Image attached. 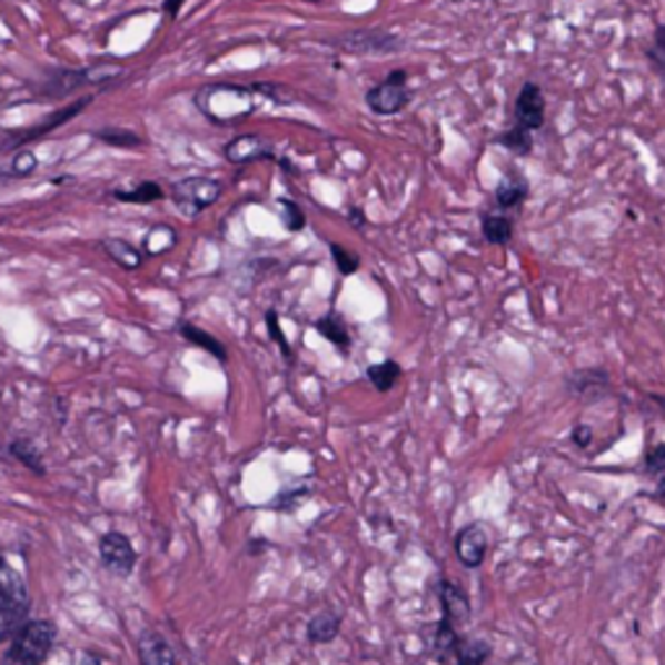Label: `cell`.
<instances>
[{
	"mask_svg": "<svg viewBox=\"0 0 665 665\" xmlns=\"http://www.w3.org/2000/svg\"><path fill=\"white\" fill-rule=\"evenodd\" d=\"M645 468H647V474H653V476H665V443L655 445L653 450L647 453Z\"/></svg>",
	"mask_w": 665,
	"mask_h": 665,
	"instance_id": "1f68e13d",
	"label": "cell"
},
{
	"mask_svg": "<svg viewBox=\"0 0 665 665\" xmlns=\"http://www.w3.org/2000/svg\"><path fill=\"white\" fill-rule=\"evenodd\" d=\"M572 437H575V445H579V447H587L590 445V429L587 427H575V431H572Z\"/></svg>",
	"mask_w": 665,
	"mask_h": 665,
	"instance_id": "836d02e7",
	"label": "cell"
},
{
	"mask_svg": "<svg viewBox=\"0 0 665 665\" xmlns=\"http://www.w3.org/2000/svg\"><path fill=\"white\" fill-rule=\"evenodd\" d=\"M9 453L19 463H24L29 470H34L37 476H44V463L40 458V453H37V447L29 443V439H21V437L13 439V443L9 445Z\"/></svg>",
	"mask_w": 665,
	"mask_h": 665,
	"instance_id": "cb8c5ba5",
	"label": "cell"
},
{
	"mask_svg": "<svg viewBox=\"0 0 665 665\" xmlns=\"http://www.w3.org/2000/svg\"><path fill=\"white\" fill-rule=\"evenodd\" d=\"M97 95H89L83 99H76L73 105H68L66 110H60L56 115H50L48 120H42L40 126H32V128H24V130H13V133H6L3 138H0V151H13V149H21V146H29L32 141H37V138L48 136L52 133V130H58L60 126H66L68 120H73L76 115H79L81 110H87V107L95 102Z\"/></svg>",
	"mask_w": 665,
	"mask_h": 665,
	"instance_id": "5b68a950",
	"label": "cell"
},
{
	"mask_svg": "<svg viewBox=\"0 0 665 665\" xmlns=\"http://www.w3.org/2000/svg\"><path fill=\"white\" fill-rule=\"evenodd\" d=\"M29 593L24 579L9 562L0 559V639L27 624Z\"/></svg>",
	"mask_w": 665,
	"mask_h": 665,
	"instance_id": "7a4b0ae2",
	"label": "cell"
},
{
	"mask_svg": "<svg viewBox=\"0 0 665 665\" xmlns=\"http://www.w3.org/2000/svg\"><path fill=\"white\" fill-rule=\"evenodd\" d=\"M608 383V375L603 369H585V373H575L569 380V390L587 393L590 388H603Z\"/></svg>",
	"mask_w": 665,
	"mask_h": 665,
	"instance_id": "4316f807",
	"label": "cell"
},
{
	"mask_svg": "<svg viewBox=\"0 0 665 665\" xmlns=\"http://www.w3.org/2000/svg\"><path fill=\"white\" fill-rule=\"evenodd\" d=\"M513 118H515L513 126L520 130H528V133H536V130L544 128L546 97H544V89H540L536 81H525L520 91H517Z\"/></svg>",
	"mask_w": 665,
	"mask_h": 665,
	"instance_id": "52a82bcc",
	"label": "cell"
},
{
	"mask_svg": "<svg viewBox=\"0 0 665 665\" xmlns=\"http://www.w3.org/2000/svg\"><path fill=\"white\" fill-rule=\"evenodd\" d=\"M307 3H320V0H307Z\"/></svg>",
	"mask_w": 665,
	"mask_h": 665,
	"instance_id": "8d00e7d4",
	"label": "cell"
},
{
	"mask_svg": "<svg viewBox=\"0 0 665 665\" xmlns=\"http://www.w3.org/2000/svg\"><path fill=\"white\" fill-rule=\"evenodd\" d=\"M224 159H227L229 165H237V167L270 159V161H276V165H281L284 169H291L289 161L276 157L274 146H270L268 138L260 133H245V136L231 138V141L224 146Z\"/></svg>",
	"mask_w": 665,
	"mask_h": 665,
	"instance_id": "8992f818",
	"label": "cell"
},
{
	"mask_svg": "<svg viewBox=\"0 0 665 665\" xmlns=\"http://www.w3.org/2000/svg\"><path fill=\"white\" fill-rule=\"evenodd\" d=\"M492 657V647L482 639L460 637L455 647V665H484Z\"/></svg>",
	"mask_w": 665,
	"mask_h": 665,
	"instance_id": "ffe728a7",
	"label": "cell"
},
{
	"mask_svg": "<svg viewBox=\"0 0 665 665\" xmlns=\"http://www.w3.org/2000/svg\"><path fill=\"white\" fill-rule=\"evenodd\" d=\"M188 3V0H165V11H167V17L169 19H177L180 17V11H182V6Z\"/></svg>",
	"mask_w": 665,
	"mask_h": 665,
	"instance_id": "d6a6232c",
	"label": "cell"
},
{
	"mask_svg": "<svg viewBox=\"0 0 665 665\" xmlns=\"http://www.w3.org/2000/svg\"><path fill=\"white\" fill-rule=\"evenodd\" d=\"M221 182L214 177H185L172 188V200L185 216H198L221 198Z\"/></svg>",
	"mask_w": 665,
	"mask_h": 665,
	"instance_id": "3957f363",
	"label": "cell"
},
{
	"mask_svg": "<svg viewBox=\"0 0 665 665\" xmlns=\"http://www.w3.org/2000/svg\"><path fill=\"white\" fill-rule=\"evenodd\" d=\"M458 639L460 634L458 629L450 622H439L437 624V632H435V645H431V649H435V655L439 657V661H450V657H455V647H458Z\"/></svg>",
	"mask_w": 665,
	"mask_h": 665,
	"instance_id": "603a6c76",
	"label": "cell"
},
{
	"mask_svg": "<svg viewBox=\"0 0 665 665\" xmlns=\"http://www.w3.org/2000/svg\"><path fill=\"white\" fill-rule=\"evenodd\" d=\"M266 328L270 332V338H274L278 349L284 351L286 359H291V349H289V341H286V332L281 330V325H278V312L276 309H268L266 312Z\"/></svg>",
	"mask_w": 665,
	"mask_h": 665,
	"instance_id": "f546056e",
	"label": "cell"
},
{
	"mask_svg": "<svg viewBox=\"0 0 665 665\" xmlns=\"http://www.w3.org/2000/svg\"><path fill=\"white\" fill-rule=\"evenodd\" d=\"M34 169H37V157L32 151H21L13 157V165H11L13 177H27V175H32Z\"/></svg>",
	"mask_w": 665,
	"mask_h": 665,
	"instance_id": "4dcf8cb0",
	"label": "cell"
},
{
	"mask_svg": "<svg viewBox=\"0 0 665 665\" xmlns=\"http://www.w3.org/2000/svg\"><path fill=\"white\" fill-rule=\"evenodd\" d=\"M486 548H489V538L482 525H466L458 536H455V554L463 562V567L476 569L482 567L486 559Z\"/></svg>",
	"mask_w": 665,
	"mask_h": 665,
	"instance_id": "30bf717a",
	"label": "cell"
},
{
	"mask_svg": "<svg viewBox=\"0 0 665 665\" xmlns=\"http://www.w3.org/2000/svg\"><path fill=\"white\" fill-rule=\"evenodd\" d=\"M138 657H141V665H177L172 645L153 629L143 632L138 639Z\"/></svg>",
	"mask_w": 665,
	"mask_h": 665,
	"instance_id": "4fadbf2b",
	"label": "cell"
},
{
	"mask_svg": "<svg viewBox=\"0 0 665 665\" xmlns=\"http://www.w3.org/2000/svg\"><path fill=\"white\" fill-rule=\"evenodd\" d=\"M336 44L351 56H388L400 48V40L383 29H357V32L336 40Z\"/></svg>",
	"mask_w": 665,
	"mask_h": 665,
	"instance_id": "ba28073f",
	"label": "cell"
},
{
	"mask_svg": "<svg viewBox=\"0 0 665 665\" xmlns=\"http://www.w3.org/2000/svg\"><path fill=\"white\" fill-rule=\"evenodd\" d=\"M95 136L107 146H115V149H136V146H141V138H138L136 130L128 128H102Z\"/></svg>",
	"mask_w": 665,
	"mask_h": 665,
	"instance_id": "484cf974",
	"label": "cell"
},
{
	"mask_svg": "<svg viewBox=\"0 0 665 665\" xmlns=\"http://www.w3.org/2000/svg\"><path fill=\"white\" fill-rule=\"evenodd\" d=\"M56 645V626L48 618H34L13 632L3 665H42Z\"/></svg>",
	"mask_w": 665,
	"mask_h": 665,
	"instance_id": "6da1fadb",
	"label": "cell"
},
{
	"mask_svg": "<svg viewBox=\"0 0 665 665\" xmlns=\"http://www.w3.org/2000/svg\"><path fill=\"white\" fill-rule=\"evenodd\" d=\"M99 247L107 252V258L112 262H118L122 270H136L141 268L143 262V252L138 250L136 245H130L128 239H102Z\"/></svg>",
	"mask_w": 665,
	"mask_h": 665,
	"instance_id": "2e32d148",
	"label": "cell"
},
{
	"mask_svg": "<svg viewBox=\"0 0 665 665\" xmlns=\"http://www.w3.org/2000/svg\"><path fill=\"white\" fill-rule=\"evenodd\" d=\"M439 601H443V618L450 622L455 629L468 622L470 601L460 585L450 583V579H443V585H439Z\"/></svg>",
	"mask_w": 665,
	"mask_h": 665,
	"instance_id": "7c38bea8",
	"label": "cell"
},
{
	"mask_svg": "<svg viewBox=\"0 0 665 665\" xmlns=\"http://www.w3.org/2000/svg\"><path fill=\"white\" fill-rule=\"evenodd\" d=\"M330 255H332V262H336V268L341 270L344 276H351L359 270V258L354 255L351 250H346L338 242H330Z\"/></svg>",
	"mask_w": 665,
	"mask_h": 665,
	"instance_id": "f1b7e54d",
	"label": "cell"
},
{
	"mask_svg": "<svg viewBox=\"0 0 665 665\" xmlns=\"http://www.w3.org/2000/svg\"><path fill=\"white\" fill-rule=\"evenodd\" d=\"M408 102H411V91H408V71L404 68L390 71L388 79L367 91V107L383 118L406 110Z\"/></svg>",
	"mask_w": 665,
	"mask_h": 665,
	"instance_id": "277c9868",
	"label": "cell"
},
{
	"mask_svg": "<svg viewBox=\"0 0 665 665\" xmlns=\"http://www.w3.org/2000/svg\"><path fill=\"white\" fill-rule=\"evenodd\" d=\"M528 198H530V185L523 175H517V172H507L499 180L497 188H494V204H497L499 211H505V214L520 208Z\"/></svg>",
	"mask_w": 665,
	"mask_h": 665,
	"instance_id": "8fae6325",
	"label": "cell"
},
{
	"mask_svg": "<svg viewBox=\"0 0 665 665\" xmlns=\"http://www.w3.org/2000/svg\"><path fill=\"white\" fill-rule=\"evenodd\" d=\"M278 206L284 208V227H286V231H301L307 227V216H305V211H301V206L297 204V200H291V198H281L278 200Z\"/></svg>",
	"mask_w": 665,
	"mask_h": 665,
	"instance_id": "83f0119b",
	"label": "cell"
},
{
	"mask_svg": "<svg viewBox=\"0 0 665 665\" xmlns=\"http://www.w3.org/2000/svg\"><path fill=\"white\" fill-rule=\"evenodd\" d=\"M115 200H122V204H138V206H146V204H157V200L165 198V190H161V185L157 182H141L136 190H115L112 192Z\"/></svg>",
	"mask_w": 665,
	"mask_h": 665,
	"instance_id": "44dd1931",
	"label": "cell"
},
{
	"mask_svg": "<svg viewBox=\"0 0 665 665\" xmlns=\"http://www.w3.org/2000/svg\"><path fill=\"white\" fill-rule=\"evenodd\" d=\"M180 336H182L188 344L198 346V349H204V351L211 354V357H214V359H219L221 365H227V359H229V357H227V349H224V344L219 341V338H214L208 330L198 328V325H192V322H182V325H180Z\"/></svg>",
	"mask_w": 665,
	"mask_h": 665,
	"instance_id": "e0dca14e",
	"label": "cell"
},
{
	"mask_svg": "<svg viewBox=\"0 0 665 665\" xmlns=\"http://www.w3.org/2000/svg\"><path fill=\"white\" fill-rule=\"evenodd\" d=\"M317 332H320L322 338H328V341L336 346L341 354H349L351 351V336H349V328H346L344 317H338L336 312L320 317V320L315 322Z\"/></svg>",
	"mask_w": 665,
	"mask_h": 665,
	"instance_id": "ac0fdd59",
	"label": "cell"
},
{
	"mask_svg": "<svg viewBox=\"0 0 665 665\" xmlns=\"http://www.w3.org/2000/svg\"><path fill=\"white\" fill-rule=\"evenodd\" d=\"M338 634H341V616H338L336 611L325 608L309 618L307 639L312 642V645H330Z\"/></svg>",
	"mask_w": 665,
	"mask_h": 665,
	"instance_id": "9a60e30c",
	"label": "cell"
},
{
	"mask_svg": "<svg viewBox=\"0 0 665 665\" xmlns=\"http://www.w3.org/2000/svg\"><path fill=\"white\" fill-rule=\"evenodd\" d=\"M99 556H102L105 567L112 569L115 575L126 577L136 567L133 544H130L128 536H122L118 530L107 533V536L99 540Z\"/></svg>",
	"mask_w": 665,
	"mask_h": 665,
	"instance_id": "9c48e42d",
	"label": "cell"
},
{
	"mask_svg": "<svg viewBox=\"0 0 665 665\" xmlns=\"http://www.w3.org/2000/svg\"><path fill=\"white\" fill-rule=\"evenodd\" d=\"M494 143L502 146V149L517 153V157H530L533 153V133L528 130H520V128H507L505 133L494 138Z\"/></svg>",
	"mask_w": 665,
	"mask_h": 665,
	"instance_id": "7402d4cb",
	"label": "cell"
},
{
	"mask_svg": "<svg viewBox=\"0 0 665 665\" xmlns=\"http://www.w3.org/2000/svg\"><path fill=\"white\" fill-rule=\"evenodd\" d=\"M482 235L489 245L507 247L515 239V219L505 211L482 214Z\"/></svg>",
	"mask_w": 665,
	"mask_h": 665,
	"instance_id": "5bb4252c",
	"label": "cell"
},
{
	"mask_svg": "<svg viewBox=\"0 0 665 665\" xmlns=\"http://www.w3.org/2000/svg\"><path fill=\"white\" fill-rule=\"evenodd\" d=\"M645 60L647 66L653 68L655 76L665 79V24H655L653 42H649V48L645 50Z\"/></svg>",
	"mask_w": 665,
	"mask_h": 665,
	"instance_id": "d4e9b609",
	"label": "cell"
},
{
	"mask_svg": "<svg viewBox=\"0 0 665 665\" xmlns=\"http://www.w3.org/2000/svg\"><path fill=\"white\" fill-rule=\"evenodd\" d=\"M349 216H351V224L357 229H365L367 227V216L359 211V208H349Z\"/></svg>",
	"mask_w": 665,
	"mask_h": 665,
	"instance_id": "e575fe53",
	"label": "cell"
},
{
	"mask_svg": "<svg viewBox=\"0 0 665 665\" xmlns=\"http://www.w3.org/2000/svg\"><path fill=\"white\" fill-rule=\"evenodd\" d=\"M400 375H404V369H400L396 359H385L380 365L367 367V380L375 385L377 393H390L400 380Z\"/></svg>",
	"mask_w": 665,
	"mask_h": 665,
	"instance_id": "d6986e66",
	"label": "cell"
},
{
	"mask_svg": "<svg viewBox=\"0 0 665 665\" xmlns=\"http://www.w3.org/2000/svg\"><path fill=\"white\" fill-rule=\"evenodd\" d=\"M83 665H99V661L95 655H87V657H83Z\"/></svg>",
	"mask_w": 665,
	"mask_h": 665,
	"instance_id": "d590c367",
	"label": "cell"
}]
</instances>
